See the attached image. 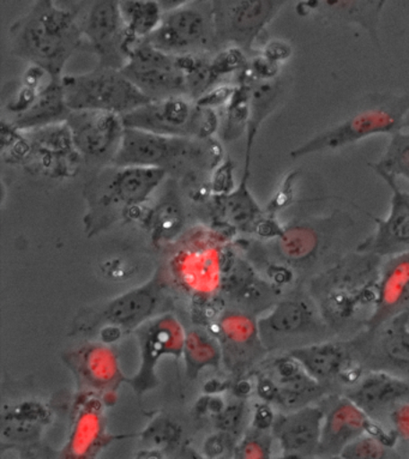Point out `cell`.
<instances>
[{
    "mask_svg": "<svg viewBox=\"0 0 409 459\" xmlns=\"http://www.w3.org/2000/svg\"><path fill=\"white\" fill-rule=\"evenodd\" d=\"M387 2H389V0H380V2H379L380 12H382L383 6L387 4Z\"/></svg>",
    "mask_w": 409,
    "mask_h": 459,
    "instance_id": "obj_48",
    "label": "cell"
},
{
    "mask_svg": "<svg viewBox=\"0 0 409 459\" xmlns=\"http://www.w3.org/2000/svg\"><path fill=\"white\" fill-rule=\"evenodd\" d=\"M368 0H301V12H318L361 24L377 41L379 13L370 10Z\"/></svg>",
    "mask_w": 409,
    "mask_h": 459,
    "instance_id": "obj_24",
    "label": "cell"
},
{
    "mask_svg": "<svg viewBox=\"0 0 409 459\" xmlns=\"http://www.w3.org/2000/svg\"><path fill=\"white\" fill-rule=\"evenodd\" d=\"M409 311L402 312L384 323L379 337L383 357L398 368L409 369Z\"/></svg>",
    "mask_w": 409,
    "mask_h": 459,
    "instance_id": "obj_25",
    "label": "cell"
},
{
    "mask_svg": "<svg viewBox=\"0 0 409 459\" xmlns=\"http://www.w3.org/2000/svg\"><path fill=\"white\" fill-rule=\"evenodd\" d=\"M376 174L386 181L393 192L390 212L386 219H373L376 222L375 232L359 245L358 251L377 257H393L409 252V194L398 186L396 177L386 172Z\"/></svg>",
    "mask_w": 409,
    "mask_h": 459,
    "instance_id": "obj_13",
    "label": "cell"
},
{
    "mask_svg": "<svg viewBox=\"0 0 409 459\" xmlns=\"http://www.w3.org/2000/svg\"><path fill=\"white\" fill-rule=\"evenodd\" d=\"M222 148L214 138L162 136L126 129L113 165L155 167L167 174L207 172L222 165Z\"/></svg>",
    "mask_w": 409,
    "mask_h": 459,
    "instance_id": "obj_2",
    "label": "cell"
},
{
    "mask_svg": "<svg viewBox=\"0 0 409 459\" xmlns=\"http://www.w3.org/2000/svg\"><path fill=\"white\" fill-rule=\"evenodd\" d=\"M408 113L409 96L387 100L380 105L359 110L343 123L316 134L294 149L291 156L300 159L318 152L337 151L377 134L391 136L404 129Z\"/></svg>",
    "mask_w": 409,
    "mask_h": 459,
    "instance_id": "obj_5",
    "label": "cell"
},
{
    "mask_svg": "<svg viewBox=\"0 0 409 459\" xmlns=\"http://www.w3.org/2000/svg\"><path fill=\"white\" fill-rule=\"evenodd\" d=\"M257 327L263 340H299L322 329V315L306 299H286L259 319Z\"/></svg>",
    "mask_w": 409,
    "mask_h": 459,
    "instance_id": "obj_15",
    "label": "cell"
},
{
    "mask_svg": "<svg viewBox=\"0 0 409 459\" xmlns=\"http://www.w3.org/2000/svg\"><path fill=\"white\" fill-rule=\"evenodd\" d=\"M371 418L409 397V382L386 372L371 373L346 394Z\"/></svg>",
    "mask_w": 409,
    "mask_h": 459,
    "instance_id": "obj_18",
    "label": "cell"
},
{
    "mask_svg": "<svg viewBox=\"0 0 409 459\" xmlns=\"http://www.w3.org/2000/svg\"><path fill=\"white\" fill-rule=\"evenodd\" d=\"M276 415L274 414L272 407L269 403H261L256 405L254 415V427L255 429L268 430L273 429L274 421H275Z\"/></svg>",
    "mask_w": 409,
    "mask_h": 459,
    "instance_id": "obj_42",
    "label": "cell"
},
{
    "mask_svg": "<svg viewBox=\"0 0 409 459\" xmlns=\"http://www.w3.org/2000/svg\"><path fill=\"white\" fill-rule=\"evenodd\" d=\"M248 174L244 173V179L241 181L238 190L232 194L223 195V203H225V213L233 224L239 227L254 228L256 222L262 217L261 209L250 191L248 190Z\"/></svg>",
    "mask_w": 409,
    "mask_h": 459,
    "instance_id": "obj_29",
    "label": "cell"
},
{
    "mask_svg": "<svg viewBox=\"0 0 409 459\" xmlns=\"http://www.w3.org/2000/svg\"><path fill=\"white\" fill-rule=\"evenodd\" d=\"M298 177V170H293V172H291L286 178H284L280 190L276 192L272 202H270L268 206L269 215H274V213L280 212V210L287 208L288 205L292 204V201H293L294 197V186L295 183H297Z\"/></svg>",
    "mask_w": 409,
    "mask_h": 459,
    "instance_id": "obj_36",
    "label": "cell"
},
{
    "mask_svg": "<svg viewBox=\"0 0 409 459\" xmlns=\"http://www.w3.org/2000/svg\"><path fill=\"white\" fill-rule=\"evenodd\" d=\"M223 443L219 437H212L207 443V452L211 455L222 454Z\"/></svg>",
    "mask_w": 409,
    "mask_h": 459,
    "instance_id": "obj_45",
    "label": "cell"
},
{
    "mask_svg": "<svg viewBox=\"0 0 409 459\" xmlns=\"http://www.w3.org/2000/svg\"><path fill=\"white\" fill-rule=\"evenodd\" d=\"M370 420L371 418L347 396L334 402L326 411L318 455H340L346 445L366 433Z\"/></svg>",
    "mask_w": 409,
    "mask_h": 459,
    "instance_id": "obj_17",
    "label": "cell"
},
{
    "mask_svg": "<svg viewBox=\"0 0 409 459\" xmlns=\"http://www.w3.org/2000/svg\"><path fill=\"white\" fill-rule=\"evenodd\" d=\"M238 389H239V393L241 394H247L250 393L251 391V385L248 382H243L239 384V386H238Z\"/></svg>",
    "mask_w": 409,
    "mask_h": 459,
    "instance_id": "obj_46",
    "label": "cell"
},
{
    "mask_svg": "<svg viewBox=\"0 0 409 459\" xmlns=\"http://www.w3.org/2000/svg\"><path fill=\"white\" fill-rule=\"evenodd\" d=\"M236 91L237 87L234 85H215L211 91L196 100V103L198 106L205 107V108L216 109L219 107L226 106L233 98Z\"/></svg>",
    "mask_w": 409,
    "mask_h": 459,
    "instance_id": "obj_37",
    "label": "cell"
},
{
    "mask_svg": "<svg viewBox=\"0 0 409 459\" xmlns=\"http://www.w3.org/2000/svg\"><path fill=\"white\" fill-rule=\"evenodd\" d=\"M188 337H190L187 346L188 368H203L201 355L204 358L205 364H213V362L218 361L219 351L205 336L199 333H191Z\"/></svg>",
    "mask_w": 409,
    "mask_h": 459,
    "instance_id": "obj_32",
    "label": "cell"
},
{
    "mask_svg": "<svg viewBox=\"0 0 409 459\" xmlns=\"http://www.w3.org/2000/svg\"><path fill=\"white\" fill-rule=\"evenodd\" d=\"M233 186V163L229 160L216 169L212 180V190L222 197V195L232 194Z\"/></svg>",
    "mask_w": 409,
    "mask_h": 459,
    "instance_id": "obj_39",
    "label": "cell"
},
{
    "mask_svg": "<svg viewBox=\"0 0 409 459\" xmlns=\"http://www.w3.org/2000/svg\"><path fill=\"white\" fill-rule=\"evenodd\" d=\"M257 394L266 403H275L277 394H279V385L273 379L263 377L258 380Z\"/></svg>",
    "mask_w": 409,
    "mask_h": 459,
    "instance_id": "obj_43",
    "label": "cell"
},
{
    "mask_svg": "<svg viewBox=\"0 0 409 459\" xmlns=\"http://www.w3.org/2000/svg\"><path fill=\"white\" fill-rule=\"evenodd\" d=\"M255 277L250 266L245 264V263H236V264L231 265V268L227 270L226 276L223 277V290L226 293L237 295Z\"/></svg>",
    "mask_w": 409,
    "mask_h": 459,
    "instance_id": "obj_33",
    "label": "cell"
},
{
    "mask_svg": "<svg viewBox=\"0 0 409 459\" xmlns=\"http://www.w3.org/2000/svg\"><path fill=\"white\" fill-rule=\"evenodd\" d=\"M83 39L99 59V66L122 69L127 52L119 0H82L74 8Z\"/></svg>",
    "mask_w": 409,
    "mask_h": 459,
    "instance_id": "obj_9",
    "label": "cell"
},
{
    "mask_svg": "<svg viewBox=\"0 0 409 459\" xmlns=\"http://www.w3.org/2000/svg\"><path fill=\"white\" fill-rule=\"evenodd\" d=\"M252 76V74H251ZM279 99V85L272 81H259L252 76L251 80V112L248 124L247 165L245 170L250 169V154L256 134L263 120L275 108Z\"/></svg>",
    "mask_w": 409,
    "mask_h": 459,
    "instance_id": "obj_27",
    "label": "cell"
},
{
    "mask_svg": "<svg viewBox=\"0 0 409 459\" xmlns=\"http://www.w3.org/2000/svg\"><path fill=\"white\" fill-rule=\"evenodd\" d=\"M288 0H212L216 48H237L251 55L256 41Z\"/></svg>",
    "mask_w": 409,
    "mask_h": 459,
    "instance_id": "obj_7",
    "label": "cell"
},
{
    "mask_svg": "<svg viewBox=\"0 0 409 459\" xmlns=\"http://www.w3.org/2000/svg\"><path fill=\"white\" fill-rule=\"evenodd\" d=\"M145 41L172 56L208 55L216 49L212 0H195L163 13L161 23Z\"/></svg>",
    "mask_w": 409,
    "mask_h": 459,
    "instance_id": "obj_8",
    "label": "cell"
},
{
    "mask_svg": "<svg viewBox=\"0 0 409 459\" xmlns=\"http://www.w3.org/2000/svg\"><path fill=\"white\" fill-rule=\"evenodd\" d=\"M261 55L274 63L281 64L292 56V48L286 41L272 40L265 46Z\"/></svg>",
    "mask_w": 409,
    "mask_h": 459,
    "instance_id": "obj_40",
    "label": "cell"
},
{
    "mask_svg": "<svg viewBox=\"0 0 409 459\" xmlns=\"http://www.w3.org/2000/svg\"><path fill=\"white\" fill-rule=\"evenodd\" d=\"M71 110H104L124 116L152 101L120 69L98 66L84 74H63Z\"/></svg>",
    "mask_w": 409,
    "mask_h": 459,
    "instance_id": "obj_3",
    "label": "cell"
},
{
    "mask_svg": "<svg viewBox=\"0 0 409 459\" xmlns=\"http://www.w3.org/2000/svg\"><path fill=\"white\" fill-rule=\"evenodd\" d=\"M179 437V429L169 420L160 419L145 430L144 437L149 443L162 446L174 443Z\"/></svg>",
    "mask_w": 409,
    "mask_h": 459,
    "instance_id": "obj_35",
    "label": "cell"
},
{
    "mask_svg": "<svg viewBox=\"0 0 409 459\" xmlns=\"http://www.w3.org/2000/svg\"><path fill=\"white\" fill-rule=\"evenodd\" d=\"M126 129H136L162 136L194 137L207 140L219 129L215 109L198 106L187 96L152 100L124 114Z\"/></svg>",
    "mask_w": 409,
    "mask_h": 459,
    "instance_id": "obj_4",
    "label": "cell"
},
{
    "mask_svg": "<svg viewBox=\"0 0 409 459\" xmlns=\"http://www.w3.org/2000/svg\"><path fill=\"white\" fill-rule=\"evenodd\" d=\"M404 129L409 130V113L407 114V117H405Z\"/></svg>",
    "mask_w": 409,
    "mask_h": 459,
    "instance_id": "obj_47",
    "label": "cell"
},
{
    "mask_svg": "<svg viewBox=\"0 0 409 459\" xmlns=\"http://www.w3.org/2000/svg\"><path fill=\"white\" fill-rule=\"evenodd\" d=\"M163 10V13L172 12L181 6L190 4L195 0H156Z\"/></svg>",
    "mask_w": 409,
    "mask_h": 459,
    "instance_id": "obj_44",
    "label": "cell"
},
{
    "mask_svg": "<svg viewBox=\"0 0 409 459\" xmlns=\"http://www.w3.org/2000/svg\"><path fill=\"white\" fill-rule=\"evenodd\" d=\"M10 52L51 77L64 69L83 42L74 9L60 8L55 0H35L30 12L10 27Z\"/></svg>",
    "mask_w": 409,
    "mask_h": 459,
    "instance_id": "obj_1",
    "label": "cell"
},
{
    "mask_svg": "<svg viewBox=\"0 0 409 459\" xmlns=\"http://www.w3.org/2000/svg\"><path fill=\"white\" fill-rule=\"evenodd\" d=\"M152 232L158 238L173 237L183 224V212L179 202L174 195H167L165 199L151 213L149 217Z\"/></svg>",
    "mask_w": 409,
    "mask_h": 459,
    "instance_id": "obj_30",
    "label": "cell"
},
{
    "mask_svg": "<svg viewBox=\"0 0 409 459\" xmlns=\"http://www.w3.org/2000/svg\"><path fill=\"white\" fill-rule=\"evenodd\" d=\"M158 300V284L151 282L109 302L102 316L113 325L134 327L152 315Z\"/></svg>",
    "mask_w": 409,
    "mask_h": 459,
    "instance_id": "obj_22",
    "label": "cell"
},
{
    "mask_svg": "<svg viewBox=\"0 0 409 459\" xmlns=\"http://www.w3.org/2000/svg\"><path fill=\"white\" fill-rule=\"evenodd\" d=\"M144 341V364L140 375L134 380V386L145 390L149 379L152 378V368L163 354L180 355L183 351L184 340L180 327L173 318L156 320L149 329L142 334Z\"/></svg>",
    "mask_w": 409,
    "mask_h": 459,
    "instance_id": "obj_20",
    "label": "cell"
},
{
    "mask_svg": "<svg viewBox=\"0 0 409 459\" xmlns=\"http://www.w3.org/2000/svg\"><path fill=\"white\" fill-rule=\"evenodd\" d=\"M166 177V170L155 167L109 165L88 185L85 194L94 212L120 210L130 216L147 203Z\"/></svg>",
    "mask_w": 409,
    "mask_h": 459,
    "instance_id": "obj_6",
    "label": "cell"
},
{
    "mask_svg": "<svg viewBox=\"0 0 409 459\" xmlns=\"http://www.w3.org/2000/svg\"><path fill=\"white\" fill-rule=\"evenodd\" d=\"M279 250L287 261L301 263L310 261L318 254L321 236L314 226L309 223H298L284 227L283 236L279 238Z\"/></svg>",
    "mask_w": 409,
    "mask_h": 459,
    "instance_id": "obj_26",
    "label": "cell"
},
{
    "mask_svg": "<svg viewBox=\"0 0 409 459\" xmlns=\"http://www.w3.org/2000/svg\"><path fill=\"white\" fill-rule=\"evenodd\" d=\"M290 354L300 362L309 375L322 384L337 378L341 372L351 365L350 354L347 353L346 348L341 343L332 342L293 348Z\"/></svg>",
    "mask_w": 409,
    "mask_h": 459,
    "instance_id": "obj_21",
    "label": "cell"
},
{
    "mask_svg": "<svg viewBox=\"0 0 409 459\" xmlns=\"http://www.w3.org/2000/svg\"><path fill=\"white\" fill-rule=\"evenodd\" d=\"M244 414V403L234 402L229 407L223 408V411L218 414L216 425L225 432H234L243 422Z\"/></svg>",
    "mask_w": 409,
    "mask_h": 459,
    "instance_id": "obj_38",
    "label": "cell"
},
{
    "mask_svg": "<svg viewBox=\"0 0 409 459\" xmlns=\"http://www.w3.org/2000/svg\"><path fill=\"white\" fill-rule=\"evenodd\" d=\"M120 70L151 100L187 96V80L177 56L160 51L145 40L131 51Z\"/></svg>",
    "mask_w": 409,
    "mask_h": 459,
    "instance_id": "obj_12",
    "label": "cell"
},
{
    "mask_svg": "<svg viewBox=\"0 0 409 459\" xmlns=\"http://www.w3.org/2000/svg\"><path fill=\"white\" fill-rule=\"evenodd\" d=\"M390 447L369 434H362L344 446L339 455L343 459H384L390 457Z\"/></svg>",
    "mask_w": 409,
    "mask_h": 459,
    "instance_id": "obj_31",
    "label": "cell"
},
{
    "mask_svg": "<svg viewBox=\"0 0 409 459\" xmlns=\"http://www.w3.org/2000/svg\"><path fill=\"white\" fill-rule=\"evenodd\" d=\"M409 305V252L393 255L384 266L379 279V299L369 318L370 333L379 329L387 320L408 311Z\"/></svg>",
    "mask_w": 409,
    "mask_h": 459,
    "instance_id": "obj_16",
    "label": "cell"
},
{
    "mask_svg": "<svg viewBox=\"0 0 409 459\" xmlns=\"http://www.w3.org/2000/svg\"><path fill=\"white\" fill-rule=\"evenodd\" d=\"M326 411L305 405L288 414L276 415L273 437L279 441L284 458H309L318 455Z\"/></svg>",
    "mask_w": 409,
    "mask_h": 459,
    "instance_id": "obj_14",
    "label": "cell"
},
{
    "mask_svg": "<svg viewBox=\"0 0 409 459\" xmlns=\"http://www.w3.org/2000/svg\"><path fill=\"white\" fill-rule=\"evenodd\" d=\"M66 124L84 162L113 165L126 133L122 116L104 110H71Z\"/></svg>",
    "mask_w": 409,
    "mask_h": 459,
    "instance_id": "obj_11",
    "label": "cell"
},
{
    "mask_svg": "<svg viewBox=\"0 0 409 459\" xmlns=\"http://www.w3.org/2000/svg\"><path fill=\"white\" fill-rule=\"evenodd\" d=\"M272 437L265 434V430L256 429L254 436L243 441L240 452L241 457L269 458L272 452Z\"/></svg>",
    "mask_w": 409,
    "mask_h": 459,
    "instance_id": "obj_34",
    "label": "cell"
},
{
    "mask_svg": "<svg viewBox=\"0 0 409 459\" xmlns=\"http://www.w3.org/2000/svg\"><path fill=\"white\" fill-rule=\"evenodd\" d=\"M119 8L130 55L140 42L154 33L165 13L156 0H119Z\"/></svg>",
    "mask_w": 409,
    "mask_h": 459,
    "instance_id": "obj_23",
    "label": "cell"
},
{
    "mask_svg": "<svg viewBox=\"0 0 409 459\" xmlns=\"http://www.w3.org/2000/svg\"><path fill=\"white\" fill-rule=\"evenodd\" d=\"M70 112L64 94L62 78L49 77L42 85L33 105L8 122L17 130H35L66 122Z\"/></svg>",
    "mask_w": 409,
    "mask_h": 459,
    "instance_id": "obj_19",
    "label": "cell"
},
{
    "mask_svg": "<svg viewBox=\"0 0 409 459\" xmlns=\"http://www.w3.org/2000/svg\"><path fill=\"white\" fill-rule=\"evenodd\" d=\"M369 166L375 173L386 172L409 181V130L402 129L391 134L382 159Z\"/></svg>",
    "mask_w": 409,
    "mask_h": 459,
    "instance_id": "obj_28",
    "label": "cell"
},
{
    "mask_svg": "<svg viewBox=\"0 0 409 459\" xmlns=\"http://www.w3.org/2000/svg\"><path fill=\"white\" fill-rule=\"evenodd\" d=\"M27 145L20 165L46 177H70L78 172L83 159L74 147L66 122L23 131Z\"/></svg>",
    "mask_w": 409,
    "mask_h": 459,
    "instance_id": "obj_10",
    "label": "cell"
},
{
    "mask_svg": "<svg viewBox=\"0 0 409 459\" xmlns=\"http://www.w3.org/2000/svg\"><path fill=\"white\" fill-rule=\"evenodd\" d=\"M391 421L395 425L398 436L409 440V403L397 404L391 411Z\"/></svg>",
    "mask_w": 409,
    "mask_h": 459,
    "instance_id": "obj_41",
    "label": "cell"
}]
</instances>
